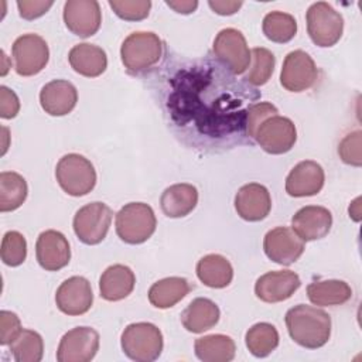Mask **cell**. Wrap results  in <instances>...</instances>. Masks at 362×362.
I'll use <instances>...</instances> for the list:
<instances>
[{
  "mask_svg": "<svg viewBox=\"0 0 362 362\" xmlns=\"http://www.w3.org/2000/svg\"><path fill=\"white\" fill-rule=\"evenodd\" d=\"M1 58H3V59H6V58H7V57H6V54H4V51H1ZM7 69H8V68L6 66V64H3V71H1V75H6V74H7Z\"/></svg>",
  "mask_w": 362,
  "mask_h": 362,
  "instance_id": "ee69618b",
  "label": "cell"
},
{
  "mask_svg": "<svg viewBox=\"0 0 362 362\" xmlns=\"http://www.w3.org/2000/svg\"><path fill=\"white\" fill-rule=\"evenodd\" d=\"M136 284V276L124 264L109 266L100 276L99 291L106 301H119L132 294Z\"/></svg>",
  "mask_w": 362,
  "mask_h": 362,
  "instance_id": "603a6c76",
  "label": "cell"
},
{
  "mask_svg": "<svg viewBox=\"0 0 362 362\" xmlns=\"http://www.w3.org/2000/svg\"><path fill=\"white\" fill-rule=\"evenodd\" d=\"M263 34L273 42L284 44L294 38L297 33V21L296 18L283 11H270L264 16L262 23Z\"/></svg>",
  "mask_w": 362,
  "mask_h": 362,
  "instance_id": "1f68e13d",
  "label": "cell"
},
{
  "mask_svg": "<svg viewBox=\"0 0 362 362\" xmlns=\"http://www.w3.org/2000/svg\"><path fill=\"white\" fill-rule=\"evenodd\" d=\"M194 349L197 358L204 362H229L235 358L236 345L228 335L212 334L198 338Z\"/></svg>",
  "mask_w": 362,
  "mask_h": 362,
  "instance_id": "f1b7e54d",
  "label": "cell"
},
{
  "mask_svg": "<svg viewBox=\"0 0 362 362\" xmlns=\"http://www.w3.org/2000/svg\"><path fill=\"white\" fill-rule=\"evenodd\" d=\"M235 209L238 215L249 222L264 219L272 209V198L267 188L257 182L240 187L235 195Z\"/></svg>",
  "mask_w": 362,
  "mask_h": 362,
  "instance_id": "d6986e66",
  "label": "cell"
},
{
  "mask_svg": "<svg viewBox=\"0 0 362 362\" xmlns=\"http://www.w3.org/2000/svg\"><path fill=\"white\" fill-rule=\"evenodd\" d=\"M10 351L17 362H40L44 354L42 337L33 329L23 328L10 344Z\"/></svg>",
  "mask_w": 362,
  "mask_h": 362,
  "instance_id": "d6a6232c",
  "label": "cell"
},
{
  "mask_svg": "<svg viewBox=\"0 0 362 362\" xmlns=\"http://www.w3.org/2000/svg\"><path fill=\"white\" fill-rule=\"evenodd\" d=\"M253 139L269 154L290 151L297 140V130L291 119L274 115L256 129Z\"/></svg>",
  "mask_w": 362,
  "mask_h": 362,
  "instance_id": "9c48e42d",
  "label": "cell"
},
{
  "mask_svg": "<svg viewBox=\"0 0 362 362\" xmlns=\"http://www.w3.org/2000/svg\"><path fill=\"white\" fill-rule=\"evenodd\" d=\"M14 69L20 76H33L41 72L49 59L45 40L38 34L20 35L11 48Z\"/></svg>",
  "mask_w": 362,
  "mask_h": 362,
  "instance_id": "ba28073f",
  "label": "cell"
},
{
  "mask_svg": "<svg viewBox=\"0 0 362 362\" xmlns=\"http://www.w3.org/2000/svg\"><path fill=\"white\" fill-rule=\"evenodd\" d=\"M191 290V286L184 277H165L156 281L148 290V301L156 308H170L181 301Z\"/></svg>",
  "mask_w": 362,
  "mask_h": 362,
  "instance_id": "83f0119b",
  "label": "cell"
},
{
  "mask_svg": "<svg viewBox=\"0 0 362 362\" xmlns=\"http://www.w3.org/2000/svg\"><path fill=\"white\" fill-rule=\"evenodd\" d=\"M286 325L291 339L300 346L317 349L331 335V317L318 307L297 304L286 313Z\"/></svg>",
  "mask_w": 362,
  "mask_h": 362,
  "instance_id": "6da1fadb",
  "label": "cell"
},
{
  "mask_svg": "<svg viewBox=\"0 0 362 362\" xmlns=\"http://www.w3.org/2000/svg\"><path fill=\"white\" fill-rule=\"evenodd\" d=\"M318 72L314 59L303 49L291 51L286 55L280 72V83L290 92L310 89L317 81Z\"/></svg>",
  "mask_w": 362,
  "mask_h": 362,
  "instance_id": "7c38bea8",
  "label": "cell"
},
{
  "mask_svg": "<svg viewBox=\"0 0 362 362\" xmlns=\"http://www.w3.org/2000/svg\"><path fill=\"white\" fill-rule=\"evenodd\" d=\"M325 181L322 167L313 160L300 161L293 167L286 178V192L290 197H313L317 195Z\"/></svg>",
  "mask_w": 362,
  "mask_h": 362,
  "instance_id": "e0dca14e",
  "label": "cell"
},
{
  "mask_svg": "<svg viewBox=\"0 0 362 362\" xmlns=\"http://www.w3.org/2000/svg\"><path fill=\"white\" fill-rule=\"evenodd\" d=\"M35 256L42 269L48 272L61 270L71 259L68 239L54 229L41 232L35 243Z\"/></svg>",
  "mask_w": 362,
  "mask_h": 362,
  "instance_id": "ac0fdd59",
  "label": "cell"
},
{
  "mask_svg": "<svg viewBox=\"0 0 362 362\" xmlns=\"http://www.w3.org/2000/svg\"><path fill=\"white\" fill-rule=\"evenodd\" d=\"M216 58L235 75L243 74L250 64V51L245 35L236 28L221 30L214 40Z\"/></svg>",
  "mask_w": 362,
  "mask_h": 362,
  "instance_id": "30bf717a",
  "label": "cell"
},
{
  "mask_svg": "<svg viewBox=\"0 0 362 362\" xmlns=\"http://www.w3.org/2000/svg\"><path fill=\"white\" fill-rule=\"evenodd\" d=\"M198 279L211 288H223L233 279L230 262L218 253H209L201 257L197 263Z\"/></svg>",
  "mask_w": 362,
  "mask_h": 362,
  "instance_id": "4316f807",
  "label": "cell"
},
{
  "mask_svg": "<svg viewBox=\"0 0 362 362\" xmlns=\"http://www.w3.org/2000/svg\"><path fill=\"white\" fill-rule=\"evenodd\" d=\"M109 6L117 17L126 21L144 20L151 8L150 0H109Z\"/></svg>",
  "mask_w": 362,
  "mask_h": 362,
  "instance_id": "d590c367",
  "label": "cell"
},
{
  "mask_svg": "<svg viewBox=\"0 0 362 362\" xmlns=\"http://www.w3.org/2000/svg\"><path fill=\"white\" fill-rule=\"evenodd\" d=\"M78 102V90L69 81L54 79L45 83L40 92V103L51 116H65L74 110Z\"/></svg>",
  "mask_w": 362,
  "mask_h": 362,
  "instance_id": "44dd1931",
  "label": "cell"
},
{
  "mask_svg": "<svg viewBox=\"0 0 362 362\" xmlns=\"http://www.w3.org/2000/svg\"><path fill=\"white\" fill-rule=\"evenodd\" d=\"M99 349V334L90 327H76L64 334L57 349L58 362H89Z\"/></svg>",
  "mask_w": 362,
  "mask_h": 362,
  "instance_id": "8fae6325",
  "label": "cell"
},
{
  "mask_svg": "<svg viewBox=\"0 0 362 362\" xmlns=\"http://www.w3.org/2000/svg\"><path fill=\"white\" fill-rule=\"evenodd\" d=\"M21 322L17 314L3 310L0 311V344L10 345L21 332Z\"/></svg>",
  "mask_w": 362,
  "mask_h": 362,
  "instance_id": "f35d334b",
  "label": "cell"
},
{
  "mask_svg": "<svg viewBox=\"0 0 362 362\" xmlns=\"http://www.w3.org/2000/svg\"><path fill=\"white\" fill-rule=\"evenodd\" d=\"M28 194L27 181L14 171L0 173V211L10 212L23 205Z\"/></svg>",
  "mask_w": 362,
  "mask_h": 362,
  "instance_id": "f546056e",
  "label": "cell"
},
{
  "mask_svg": "<svg viewBox=\"0 0 362 362\" xmlns=\"http://www.w3.org/2000/svg\"><path fill=\"white\" fill-rule=\"evenodd\" d=\"M20 110L18 96L7 86H0V116L3 119H13Z\"/></svg>",
  "mask_w": 362,
  "mask_h": 362,
  "instance_id": "60d3db41",
  "label": "cell"
},
{
  "mask_svg": "<svg viewBox=\"0 0 362 362\" xmlns=\"http://www.w3.org/2000/svg\"><path fill=\"white\" fill-rule=\"evenodd\" d=\"M219 307L209 298L198 297L192 300L181 314L184 328L192 334H201L211 329L219 321Z\"/></svg>",
  "mask_w": 362,
  "mask_h": 362,
  "instance_id": "d4e9b609",
  "label": "cell"
},
{
  "mask_svg": "<svg viewBox=\"0 0 362 362\" xmlns=\"http://www.w3.org/2000/svg\"><path fill=\"white\" fill-rule=\"evenodd\" d=\"M116 233L129 245L146 242L156 230L157 219L150 205L129 202L116 214Z\"/></svg>",
  "mask_w": 362,
  "mask_h": 362,
  "instance_id": "3957f363",
  "label": "cell"
},
{
  "mask_svg": "<svg viewBox=\"0 0 362 362\" xmlns=\"http://www.w3.org/2000/svg\"><path fill=\"white\" fill-rule=\"evenodd\" d=\"M163 57V41L151 31L129 34L122 47L120 58L130 74H140L154 66Z\"/></svg>",
  "mask_w": 362,
  "mask_h": 362,
  "instance_id": "7a4b0ae2",
  "label": "cell"
},
{
  "mask_svg": "<svg viewBox=\"0 0 362 362\" xmlns=\"http://www.w3.org/2000/svg\"><path fill=\"white\" fill-rule=\"evenodd\" d=\"M120 345L127 358L136 362L156 361L163 351V334L151 322H134L124 328Z\"/></svg>",
  "mask_w": 362,
  "mask_h": 362,
  "instance_id": "277c9868",
  "label": "cell"
},
{
  "mask_svg": "<svg viewBox=\"0 0 362 362\" xmlns=\"http://www.w3.org/2000/svg\"><path fill=\"white\" fill-rule=\"evenodd\" d=\"M301 286L297 273L291 270L267 272L256 280L255 294L264 303H280L290 298Z\"/></svg>",
  "mask_w": 362,
  "mask_h": 362,
  "instance_id": "2e32d148",
  "label": "cell"
},
{
  "mask_svg": "<svg viewBox=\"0 0 362 362\" xmlns=\"http://www.w3.org/2000/svg\"><path fill=\"white\" fill-rule=\"evenodd\" d=\"M69 65L75 72L86 78H96L107 68L106 52L95 44H76L68 54Z\"/></svg>",
  "mask_w": 362,
  "mask_h": 362,
  "instance_id": "7402d4cb",
  "label": "cell"
},
{
  "mask_svg": "<svg viewBox=\"0 0 362 362\" xmlns=\"http://www.w3.org/2000/svg\"><path fill=\"white\" fill-rule=\"evenodd\" d=\"M250 66L246 75V81L255 86L264 85L274 71V55L270 49L256 47L250 51Z\"/></svg>",
  "mask_w": 362,
  "mask_h": 362,
  "instance_id": "836d02e7",
  "label": "cell"
},
{
  "mask_svg": "<svg viewBox=\"0 0 362 362\" xmlns=\"http://www.w3.org/2000/svg\"><path fill=\"white\" fill-rule=\"evenodd\" d=\"M279 339L280 338L276 327L269 322H257L252 325L245 335L246 346L256 358L270 355L277 348Z\"/></svg>",
  "mask_w": 362,
  "mask_h": 362,
  "instance_id": "4dcf8cb0",
  "label": "cell"
},
{
  "mask_svg": "<svg viewBox=\"0 0 362 362\" xmlns=\"http://www.w3.org/2000/svg\"><path fill=\"white\" fill-rule=\"evenodd\" d=\"M242 1H233V0H209L208 6L214 10V13L219 16H230L235 14L240 7Z\"/></svg>",
  "mask_w": 362,
  "mask_h": 362,
  "instance_id": "b9f144b4",
  "label": "cell"
},
{
  "mask_svg": "<svg viewBox=\"0 0 362 362\" xmlns=\"http://www.w3.org/2000/svg\"><path fill=\"white\" fill-rule=\"evenodd\" d=\"M307 31L318 47H332L342 37L344 18L327 1L313 3L305 14Z\"/></svg>",
  "mask_w": 362,
  "mask_h": 362,
  "instance_id": "8992f818",
  "label": "cell"
},
{
  "mask_svg": "<svg viewBox=\"0 0 362 362\" xmlns=\"http://www.w3.org/2000/svg\"><path fill=\"white\" fill-rule=\"evenodd\" d=\"M266 256L281 266H290L304 252V240L290 228L277 226L269 230L263 239Z\"/></svg>",
  "mask_w": 362,
  "mask_h": 362,
  "instance_id": "4fadbf2b",
  "label": "cell"
},
{
  "mask_svg": "<svg viewBox=\"0 0 362 362\" xmlns=\"http://www.w3.org/2000/svg\"><path fill=\"white\" fill-rule=\"evenodd\" d=\"M198 204V191L191 184H174L167 187L160 198V206L168 218L187 216Z\"/></svg>",
  "mask_w": 362,
  "mask_h": 362,
  "instance_id": "cb8c5ba5",
  "label": "cell"
},
{
  "mask_svg": "<svg viewBox=\"0 0 362 362\" xmlns=\"http://www.w3.org/2000/svg\"><path fill=\"white\" fill-rule=\"evenodd\" d=\"M361 130H355L349 134H346L339 146H338V154L341 160L346 164L361 167L362 157H361Z\"/></svg>",
  "mask_w": 362,
  "mask_h": 362,
  "instance_id": "8d00e7d4",
  "label": "cell"
},
{
  "mask_svg": "<svg viewBox=\"0 0 362 362\" xmlns=\"http://www.w3.org/2000/svg\"><path fill=\"white\" fill-rule=\"evenodd\" d=\"M307 297L317 307L341 305L351 300L352 288L344 280H320L307 286Z\"/></svg>",
  "mask_w": 362,
  "mask_h": 362,
  "instance_id": "484cf974",
  "label": "cell"
},
{
  "mask_svg": "<svg viewBox=\"0 0 362 362\" xmlns=\"http://www.w3.org/2000/svg\"><path fill=\"white\" fill-rule=\"evenodd\" d=\"M113 212L103 202H90L79 208L74 216V232L85 245L100 243L109 230Z\"/></svg>",
  "mask_w": 362,
  "mask_h": 362,
  "instance_id": "52a82bcc",
  "label": "cell"
},
{
  "mask_svg": "<svg viewBox=\"0 0 362 362\" xmlns=\"http://www.w3.org/2000/svg\"><path fill=\"white\" fill-rule=\"evenodd\" d=\"M277 107L269 102H259L252 105L246 113V133L249 137L253 139L256 129L260 126L262 122L266 119L277 115Z\"/></svg>",
  "mask_w": 362,
  "mask_h": 362,
  "instance_id": "74e56055",
  "label": "cell"
},
{
  "mask_svg": "<svg viewBox=\"0 0 362 362\" xmlns=\"http://www.w3.org/2000/svg\"><path fill=\"white\" fill-rule=\"evenodd\" d=\"M64 23L66 28L82 38L98 33L102 23L100 6L96 0H68L64 4Z\"/></svg>",
  "mask_w": 362,
  "mask_h": 362,
  "instance_id": "5bb4252c",
  "label": "cell"
},
{
  "mask_svg": "<svg viewBox=\"0 0 362 362\" xmlns=\"http://www.w3.org/2000/svg\"><path fill=\"white\" fill-rule=\"evenodd\" d=\"M93 303L90 283L82 276H72L61 283L55 293L58 310L66 315H82Z\"/></svg>",
  "mask_w": 362,
  "mask_h": 362,
  "instance_id": "9a60e30c",
  "label": "cell"
},
{
  "mask_svg": "<svg viewBox=\"0 0 362 362\" xmlns=\"http://www.w3.org/2000/svg\"><path fill=\"white\" fill-rule=\"evenodd\" d=\"M332 226L331 212L320 205H307L291 218V229L304 240H317L328 235Z\"/></svg>",
  "mask_w": 362,
  "mask_h": 362,
  "instance_id": "ffe728a7",
  "label": "cell"
},
{
  "mask_svg": "<svg viewBox=\"0 0 362 362\" xmlns=\"http://www.w3.org/2000/svg\"><path fill=\"white\" fill-rule=\"evenodd\" d=\"M55 177L59 187L72 197L89 194L96 184L93 164L86 157L76 153H69L59 158Z\"/></svg>",
  "mask_w": 362,
  "mask_h": 362,
  "instance_id": "5b68a950",
  "label": "cell"
},
{
  "mask_svg": "<svg viewBox=\"0 0 362 362\" xmlns=\"http://www.w3.org/2000/svg\"><path fill=\"white\" fill-rule=\"evenodd\" d=\"M54 1L52 0H18L17 7L18 13L25 20H34L41 16H44L51 7Z\"/></svg>",
  "mask_w": 362,
  "mask_h": 362,
  "instance_id": "ab89813d",
  "label": "cell"
},
{
  "mask_svg": "<svg viewBox=\"0 0 362 362\" xmlns=\"http://www.w3.org/2000/svg\"><path fill=\"white\" fill-rule=\"evenodd\" d=\"M0 256L4 264L16 267L20 266L27 257L25 238L17 230H8L1 239Z\"/></svg>",
  "mask_w": 362,
  "mask_h": 362,
  "instance_id": "e575fe53",
  "label": "cell"
},
{
  "mask_svg": "<svg viewBox=\"0 0 362 362\" xmlns=\"http://www.w3.org/2000/svg\"><path fill=\"white\" fill-rule=\"evenodd\" d=\"M168 7H171L173 10H175L177 13L181 14H191L197 10L198 7V1L197 0H167L165 1Z\"/></svg>",
  "mask_w": 362,
  "mask_h": 362,
  "instance_id": "7bdbcfd3",
  "label": "cell"
}]
</instances>
